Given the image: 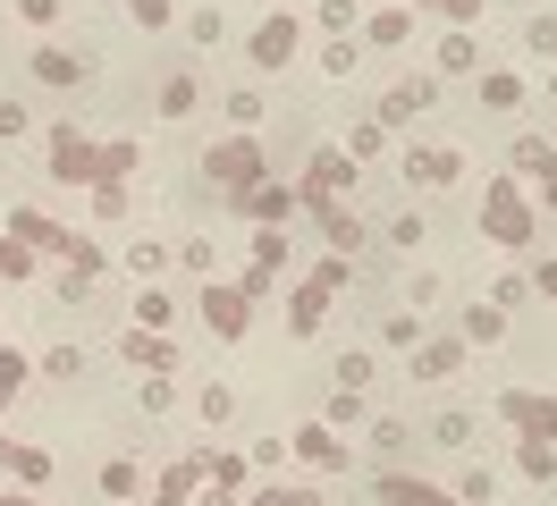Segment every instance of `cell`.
<instances>
[{"label": "cell", "instance_id": "cell-1", "mask_svg": "<svg viewBox=\"0 0 557 506\" xmlns=\"http://www.w3.org/2000/svg\"><path fill=\"white\" fill-rule=\"evenodd\" d=\"M9 236H26V245H42V254H60V262H69V270H85V279H102V262H110L94 236L60 229L51 211H9Z\"/></svg>", "mask_w": 557, "mask_h": 506}, {"label": "cell", "instance_id": "cell-2", "mask_svg": "<svg viewBox=\"0 0 557 506\" xmlns=\"http://www.w3.org/2000/svg\"><path fill=\"white\" fill-rule=\"evenodd\" d=\"M482 229H490V245H507V254L532 245V195H523V177L482 186Z\"/></svg>", "mask_w": 557, "mask_h": 506}, {"label": "cell", "instance_id": "cell-3", "mask_svg": "<svg viewBox=\"0 0 557 506\" xmlns=\"http://www.w3.org/2000/svg\"><path fill=\"white\" fill-rule=\"evenodd\" d=\"M347 254H330V262H321L313 270V279H305V287H296V296H287V330H296V337H313L321 330V321H330V296H338V287H347Z\"/></svg>", "mask_w": 557, "mask_h": 506}, {"label": "cell", "instance_id": "cell-4", "mask_svg": "<svg viewBox=\"0 0 557 506\" xmlns=\"http://www.w3.org/2000/svg\"><path fill=\"white\" fill-rule=\"evenodd\" d=\"M287 456H296L305 472H321V481H338V472L355 465V447L330 431V422H296V431H287Z\"/></svg>", "mask_w": 557, "mask_h": 506}, {"label": "cell", "instance_id": "cell-5", "mask_svg": "<svg viewBox=\"0 0 557 506\" xmlns=\"http://www.w3.org/2000/svg\"><path fill=\"white\" fill-rule=\"evenodd\" d=\"M203 177H211V186H228V195H237V186H253V177H271V169H262V144H253V135H228V144H211V152H203Z\"/></svg>", "mask_w": 557, "mask_h": 506}, {"label": "cell", "instance_id": "cell-6", "mask_svg": "<svg viewBox=\"0 0 557 506\" xmlns=\"http://www.w3.org/2000/svg\"><path fill=\"white\" fill-rule=\"evenodd\" d=\"M338 186H355V152L321 144L313 161H305V177H296V202H305V211H313V202H338Z\"/></svg>", "mask_w": 557, "mask_h": 506}, {"label": "cell", "instance_id": "cell-7", "mask_svg": "<svg viewBox=\"0 0 557 506\" xmlns=\"http://www.w3.org/2000/svg\"><path fill=\"white\" fill-rule=\"evenodd\" d=\"M296 42H305V26H296V17H287V9H271V17H262V26H253V42H245V60L262 67V76H278V67L296 60Z\"/></svg>", "mask_w": 557, "mask_h": 506}, {"label": "cell", "instance_id": "cell-8", "mask_svg": "<svg viewBox=\"0 0 557 506\" xmlns=\"http://www.w3.org/2000/svg\"><path fill=\"white\" fill-rule=\"evenodd\" d=\"M203 321H211V337H245L253 330V296L237 279H203Z\"/></svg>", "mask_w": 557, "mask_h": 506}, {"label": "cell", "instance_id": "cell-9", "mask_svg": "<svg viewBox=\"0 0 557 506\" xmlns=\"http://www.w3.org/2000/svg\"><path fill=\"white\" fill-rule=\"evenodd\" d=\"M51 177L60 186H102V144H85L76 127L51 135Z\"/></svg>", "mask_w": 557, "mask_h": 506}, {"label": "cell", "instance_id": "cell-10", "mask_svg": "<svg viewBox=\"0 0 557 506\" xmlns=\"http://www.w3.org/2000/svg\"><path fill=\"white\" fill-rule=\"evenodd\" d=\"M228 202H237L253 229H287V211H296V186H278V177H253V186H237Z\"/></svg>", "mask_w": 557, "mask_h": 506}, {"label": "cell", "instance_id": "cell-11", "mask_svg": "<svg viewBox=\"0 0 557 506\" xmlns=\"http://www.w3.org/2000/svg\"><path fill=\"white\" fill-rule=\"evenodd\" d=\"M406 186H456L465 177V152H448V144H406Z\"/></svg>", "mask_w": 557, "mask_h": 506}, {"label": "cell", "instance_id": "cell-12", "mask_svg": "<svg viewBox=\"0 0 557 506\" xmlns=\"http://www.w3.org/2000/svg\"><path fill=\"white\" fill-rule=\"evenodd\" d=\"M498 414H507L516 431H532V439H557V397H549V388H507Z\"/></svg>", "mask_w": 557, "mask_h": 506}, {"label": "cell", "instance_id": "cell-13", "mask_svg": "<svg viewBox=\"0 0 557 506\" xmlns=\"http://www.w3.org/2000/svg\"><path fill=\"white\" fill-rule=\"evenodd\" d=\"M516 177H532V195L557 211V144L549 135H516Z\"/></svg>", "mask_w": 557, "mask_h": 506}, {"label": "cell", "instance_id": "cell-14", "mask_svg": "<svg viewBox=\"0 0 557 506\" xmlns=\"http://www.w3.org/2000/svg\"><path fill=\"white\" fill-rule=\"evenodd\" d=\"M431 101H440V76H406V85H388V94H381V127H414Z\"/></svg>", "mask_w": 557, "mask_h": 506}, {"label": "cell", "instance_id": "cell-15", "mask_svg": "<svg viewBox=\"0 0 557 506\" xmlns=\"http://www.w3.org/2000/svg\"><path fill=\"white\" fill-rule=\"evenodd\" d=\"M211 481V456H177L170 472H161V490H152V506H195V490Z\"/></svg>", "mask_w": 557, "mask_h": 506}, {"label": "cell", "instance_id": "cell-16", "mask_svg": "<svg viewBox=\"0 0 557 506\" xmlns=\"http://www.w3.org/2000/svg\"><path fill=\"white\" fill-rule=\"evenodd\" d=\"M372 490H381V506H456V490H431V481H414V472H397V465Z\"/></svg>", "mask_w": 557, "mask_h": 506}, {"label": "cell", "instance_id": "cell-17", "mask_svg": "<svg viewBox=\"0 0 557 506\" xmlns=\"http://www.w3.org/2000/svg\"><path fill=\"white\" fill-rule=\"evenodd\" d=\"M313 220H321V236H330V254H363V220H355L347 202H313Z\"/></svg>", "mask_w": 557, "mask_h": 506}, {"label": "cell", "instance_id": "cell-18", "mask_svg": "<svg viewBox=\"0 0 557 506\" xmlns=\"http://www.w3.org/2000/svg\"><path fill=\"white\" fill-rule=\"evenodd\" d=\"M465 371V337H422L414 346V380H456Z\"/></svg>", "mask_w": 557, "mask_h": 506}, {"label": "cell", "instance_id": "cell-19", "mask_svg": "<svg viewBox=\"0 0 557 506\" xmlns=\"http://www.w3.org/2000/svg\"><path fill=\"white\" fill-rule=\"evenodd\" d=\"M119 355H127L136 371H170V363H177L170 330H127V337H119Z\"/></svg>", "mask_w": 557, "mask_h": 506}, {"label": "cell", "instance_id": "cell-20", "mask_svg": "<svg viewBox=\"0 0 557 506\" xmlns=\"http://www.w3.org/2000/svg\"><path fill=\"white\" fill-rule=\"evenodd\" d=\"M431 67H440V76H473V67H482V42H473L465 26H448V34H440V51H431Z\"/></svg>", "mask_w": 557, "mask_h": 506}, {"label": "cell", "instance_id": "cell-21", "mask_svg": "<svg viewBox=\"0 0 557 506\" xmlns=\"http://www.w3.org/2000/svg\"><path fill=\"white\" fill-rule=\"evenodd\" d=\"M516 472H523V481H557V439L516 431Z\"/></svg>", "mask_w": 557, "mask_h": 506}, {"label": "cell", "instance_id": "cell-22", "mask_svg": "<svg viewBox=\"0 0 557 506\" xmlns=\"http://www.w3.org/2000/svg\"><path fill=\"white\" fill-rule=\"evenodd\" d=\"M456 337H465V346H498V337H507V312H498V304H473V312L456 321Z\"/></svg>", "mask_w": 557, "mask_h": 506}, {"label": "cell", "instance_id": "cell-23", "mask_svg": "<svg viewBox=\"0 0 557 506\" xmlns=\"http://www.w3.org/2000/svg\"><path fill=\"white\" fill-rule=\"evenodd\" d=\"M35 76H42V85H85V60H76V51H51V42H42V51H35Z\"/></svg>", "mask_w": 557, "mask_h": 506}, {"label": "cell", "instance_id": "cell-24", "mask_svg": "<svg viewBox=\"0 0 557 506\" xmlns=\"http://www.w3.org/2000/svg\"><path fill=\"white\" fill-rule=\"evenodd\" d=\"M482 101L490 110H523V76L516 67H482Z\"/></svg>", "mask_w": 557, "mask_h": 506}, {"label": "cell", "instance_id": "cell-25", "mask_svg": "<svg viewBox=\"0 0 557 506\" xmlns=\"http://www.w3.org/2000/svg\"><path fill=\"white\" fill-rule=\"evenodd\" d=\"M26 380H35V363H26L17 346H0V414H9V405L26 397Z\"/></svg>", "mask_w": 557, "mask_h": 506}, {"label": "cell", "instance_id": "cell-26", "mask_svg": "<svg viewBox=\"0 0 557 506\" xmlns=\"http://www.w3.org/2000/svg\"><path fill=\"white\" fill-rule=\"evenodd\" d=\"M9 472H17L26 490H42V481H51V447H26V439H17V447H9Z\"/></svg>", "mask_w": 557, "mask_h": 506}, {"label": "cell", "instance_id": "cell-27", "mask_svg": "<svg viewBox=\"0 0 557 506\" xmlns=\"http://www.w3.org/2000/svg\"><path fill=\"white\" fill-rule=\"evenodd\" d=\"M406 34H414V17H406V9H381V17H363V42H381V51H397Z\"/></svg>", "mask_w": 557, "mask_h": 506}, {"label": "cell", "instance_id": "cell-28", "mask_svg": "<svg viewBox=\"0 0 557 506\" xmlns=\"http://www.w3.org/2000/svg\"><path fill=\"white\" fill-rule=\"evenodd\" d=\"M0 279H9V287H17V279H35V245H26V236H9V229H0Z\"/></svg>", "mask_w": 557, "mask_h": 506}, {"label": "cell", "instance_id": "cell-29", "mask_svg": "<svg viewBox=\"0 0 557 506\" xmlns=\"http://www.w3.org/2000/svg\"><path fill=\"white\" fill-rule=\"evenodd\" d=\"M313 17H321V34H338V42H347V34H363V9H355V0H321Z\"/></svg>", "mask_w": 557, "mask_h": 506}, {"label": "cell", "instance_id": "cell-30", "mask_svg": "<svg viewBox=\"0 0 557 506\" xmlns=\"http://www.w3.org/2000/svg\"><path fill=\"white\" fill-rule=\"evenodd\" d=\"M136 481H144L136 456H110V465H102V498H136Z\"/></svg>", "mask_w": 557, "mask_h": 506}, {"label": "cell", "instance_id": "cell-31", "mask_svg": "<svg viewBox=\"0 0 557 506\" xmlns=\"http://www.w3.org/2000/svg\"><path fill=\"white\" fill-rule=\"evenodd\" d=\"M195 101H203V85H195V76H170V85H161V119H186Z\"/></svg>", "mask_w": 557, "mask_h": 506}, {"label": "cell", "instance_id": "cell-32", "mask_svg": "<svg viewBox=\"0 0 557 506\" xmlns=\"http://www.w3.org/2000/svg\"><path fill=\"white\" fill-rule=\"evenodd\" d=\"M119 262L136 270V279H152V270H161V262H177V254H170V245H152V236H136V245H127Z\"/></svg>", "mask_w": 557, "mask_h": 506}, {"label": "cell", "instance_id": "cell-33", "mask_svg": "<svg viewBox=\"0 0 557 506\" xmlns=\"http://www.w3.org/2000/svg\"><path fill=\"white\" fill-rule=\"evenodd\" d=\"M170 321H177V304L161 296V287H144L136 296V330H170Z\"/></svg>", "mask_w": 557, "mask_h": 506}, {"label": "cell", "instance_id": "cell-34", "mask_svg": "<svg viewBox=\"0 0 557 506\" xmlns=\"http://www.w3.org/2000/svg\"><path fill=\"white\" fill-rule=\"evenodd\" d=\"M431 439H440V447H473V414H465V405H448V414L431 422Z\"/></svg>", "mask_w": 557, "mask_h": 506}, {"label": "cell", "instance_id": "cell-35", "mask_svg": "<svg viewBox=\"0 0 557 506\" xmlns=\"http://www.w3.org/2000/svg\"><path fill=\"white\" fill-rule=\"evenodd\" d=\"M211 490L237 498V490H245V456H220V447H211Z\"/></svg>", "mask_w": 557, "mask_h": 506}, {"label": "cell", "instance_id": "cell-36", "mask_svg": "<svg viewBox=\"0 0 557 506\" xmlns=\"http://www.w3.org/2000/svg\"><path fill=\"white\" fill-rule=\"evenodd\" d=\"M321 422H330V431H355V422H363V388H338V397H330V414H321Z\"/></svg>", "mask_w": 557, "mask_h": 506}, {"label": "cell", "instance_id": "cell-37", "mask_svg": "<svg viewBox=\"0 0 557 506\" xmlns=\"http://www.w3.org/2000/svg\"><path fill=\"white\" fill-rule=\"evenodd\" d=\"M228 119H237V135H253V127H262V94L237 85V94H228Z\"/></svg>", "mask_w": 557, "mask_h": 506}, {"label": "cell", "instance_id": "cell-38", "mask_svg": "<svg viewBox=\"0 0 557 506\" xmlns=\"http://www.w3.org/2000/svg\"><path fill=\"white\" fill-rule=\"evenodd\" d=\"M136 397H144V414H170V405H177L170 371H144V388H136Z\"/></svg>", "mask_w": 557, "mask_h": 506}, {"label": "cell", "instance_id": "cell-39", "mask_svg": "<svg viewBox=\"0 0 557 506\" xmlns=\"http://www.w3.org/2000/svg\"><path fill=\"white\" fill-rule=\"evenodd\" d=\"M177 262L203 270V279H220V254H211V236H186V245H177Z\"/></svg>", "mask_w": 557, "mask_h": 506}, {"label": "cell", "instance_id": "cell-40", "mask_svg": "<svg viewBox=\"0 0 557 506\" xmlns=\"http://www.w3.org/2000/svg\"><path fill=\"white\" fill-rule=\"evenodd\" d=\"M195 414H203V422H211V431H220V422H228V414H237V397H228V388H220V380H211V388H203V397H195Z\"/></svg>", "mask_w": 557, "mask_h": 506}, {"label": "cell", "instance_id": "cell-41", "mask_svg": "<svg viewBox=\"0 0 557 506\" xmlns=\"http://www.w3.org/2000/svg\"><path fill=\"white\" fill-rule=\"evenodd\" d=\"M406 439H414V431H406L397 414H381V422H372V447H381V456H406Z\"/></svg>", "mask_w": 557, "mask_h": 506}, {"label": "cell", "instance_id": "cell-42", "mask_svg": "<svg viewBox=\"0 0 557 506\" xmlns=\"http://www.w3.org/2000/svg\"><path fill=\"white\" fill-rule=\"evenodd\" d=\"M245 506H321V490H278V481H271V490H253Z\"/></svg>", "mask_w": 557, "mask_h": 506}, {"label": "cell", "instance_id": "cell-43", "mask_svg": "<svg viewBox=\"0 0 557 506\" xmlns=\"http://www.w3.org/2000/svg\"><path fill=\"white\" fill-rule=\"evenodd\" d=\"M381 144H388V127H381V119H363V127L347 135V152H355V161H372V152H381Z\"/></svg>", "mask_w": 557, "mask_h": 506}, {"label": "cell", "instance_id": "cell-44", "mask_svg": "<svg viewBox=\"0 0 557 506\" xmlns=\"http://www.w3.org/2000/svg\"><path fill=\"white\" fill-rule=\"evenodd\" d=\"M76 371H85V355H76V346H51V355H42V380H76Z\"/></svg>", "mask_w": 557, "mask_h": 506}, {"label": "cell", "instance_id": "cell-45", "mask_svg": "<svg viewBox=\"0 0 557 506\" xmlns=\"http://www.w3.org/2000/svg\"><path fill=\"white\" fill-rule=\"evenodd\" d=\"M456 506H490V472H482V465L456 472Z\"/></svg>", "mask_w": 557, "mask_h": 506}, {"label": "cell", "instance_id": "cell-46", "mask_svg": "<svg viewBox=\"0 0 557 506\" xmlns=\"http://www.w3.org/2000/svg\"><path fill=\"white\" fill-rule=\"evenodd\" d=\"M26 127H35V119H26V101H0V144H17Z\"/></svg>", "mask_w": 557, "mask_h": 506}, {"label": "cell", "instance_id": "cell-47", "mask_svg": "<svg viewBox=\"0 0 557 506\" xmlns=\"http://www.w3.org/2000/svg\"><path fill=\"white\" fill-rule=\"evenodd\" d=\"M422 9H440L448 26H473V17H482V0H422Z\"/></svg>", "mask_w": 557, "mask_h": 506}, {"label": "cell", "instance_id": "cell-48", "mask_svg": "<svg viewBox=\"0 0 557 506\" xmlns=\"http://www.w3.org/2000/svg\"><path fill=\"white\" fill-rule=\"evenodd\" d=\"M372 380V355H338V388H363Z\"/></svg>", "mask_w": 557, "mask_h": 506}, {"label": "cell", "instance_id": "cell-49", "mask_svg": "<svg viewBox=\"0 0 557 506\" xmlns=\"http://www.w3.org/2000/svg\"><path fill=\"white\" fill-rule=\"evenodd\" d=\"M523 42H532V51L549 60V51H557V17H532V26H523Z\"/></svg>", "mask_w": 557, "mask_h": 506}, {"label": "cell", "instance_id": "cell-50", "mask_svg": "<svg viewBox=\"0 0 557 506\" xmlns=\"http://www.w3.org/2000/svg\"><path fill=\"white\" fill-rule=\"evenodd\" d=\"M186 34H195V42L211 51V42H220V9H195V17H186Z\"/></svg>", "mask_w": 557, "mask_h": 506}, {"label": "cell", "instance_id": "cell-51", "mask_svg": "<svg viewBox=\"0 0 557 506\" xmlns=\"http://www.w3.org/2000/svg\"><path fill=\"white\" fill-rule=\"evenodd\" d=\"M127 9H136L144 26H170V0H127Z\"/></svg>", "mask_w": 557, "mask_h": 506}, {"label": "cell", "instance_id": "cell-52", "mask_svg": "<svg viewBox=\"0 0 557 506\" xmlns=\"http://www.w3.org/2000/svg\"><path fill=\"white\" fill-rule=\"evenodd\" d=\"M17 9H26L35 26H51V17H60V0H17Z\"/></svg>", "mask_w": 557, "mask_h": 506}, {"label": "cell", "instance_id": "cell-53", "mask_svg": "<svg viewBox=\"0 0 557 506\" xmlns=\"http://www.w3.org/2000/svg\"><path fill=\"white\" fill-rule=\"evenodd\" d=\"M532 287H541V296H557V262H541V270H532Z\"/></svg>", "mask_w": 557, "mask_h": 506}, {"label": "cell", "instance_id": "cell-54", "mask_svg": "<svg viewBox=\"0 0 557 506\" xmlns=\"http://www.w3.org/2000/svg\"><path fill=\"white\" fill-rule=\"evenodd\" d=\"M0 506H42V498H26V490H9V498H0Z\"/></svg>", "mask_w": 557, "mask_h": 506}, {"label": "cell", "instance_id": "cell-55", "mask_svg": "<svg viewBox=\"0 0 557 506\" xmlns=\"http://www.w3.org/2000/svg\"><path fill=\"white\" fill-rule=\"evenodd\" d=\"M9 447H17V439H9V431H0V465H9Z\"/></svg>", "mask_w": 557, "mask_h": 506}, {"label": "cell", "instance_id": "cell-56", "mask_svg": "<svg viewBox=\"0 0 557 506\" xmlns=\"http://www.w3.org/2000/svg\"><path fill=\"white\" fill-rule=\"evenodd\" d=\"M549 101H557V76H549Z\"/></svg>", "mask_w": 557, "mask_h": 506}, {"label": "cell", "instance_id": "cell-57", "mask_svg": "<svg viewBox=\"0 0 557 506\" xmlns=\"http://www.w3.org/2000/svg\"><path fill=\"white\" fill-rule=\"evenodd\" d=\"M414 9H422V0H414Z\"/></svg>", "mask_w": 557, "mask_h": 506}, {"label": "cell", "instance_id": "cell-58", "mask_svg": "<svg viewBox=\"0 0 557 506\" xmlns=\"http://www.w3.org/2000/svg\"><path fill=\"white\" fill-rule=\"evenodd\" d=\"M549 144H557V135H549Z\"/></svg>", "mask_w": 557, "mask_h": 506}]
</instances>
